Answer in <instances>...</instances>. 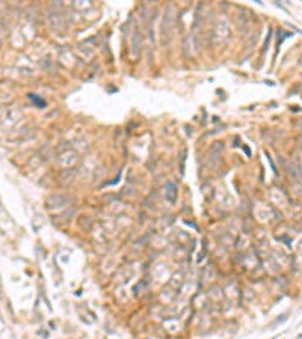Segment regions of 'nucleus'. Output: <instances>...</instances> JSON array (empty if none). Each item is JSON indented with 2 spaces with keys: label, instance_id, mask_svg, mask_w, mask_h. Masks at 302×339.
Masks as SVG:
<instances>
[{
  "label": "nucleus",
  "instance_id": "obj_1",
  "mask_svg": "<svg viewBox=\"0 0 302 339\" xmlns=\"http://www.w3.org/2000/svg\"><path fill=\"white\" fill-rule=\"evenodd\" d=\"M166 190H168V199L172 202V200H174V194H175V187L172 184H168V185H166Z\"/></svg>",
  "mask_w": 302,
  "mask_h": 339
}]
</instances>
